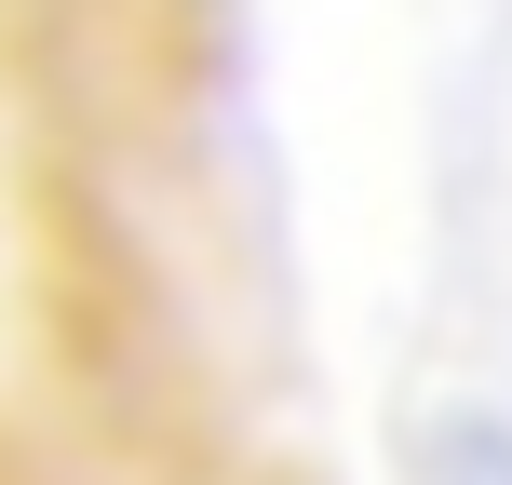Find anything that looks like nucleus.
<instances>
[{"mask_svg":"<svg viewBox=\"0 0 512 485\" xmlns=\"http://www.w3.org/2000/svg\"><path fill=\"white\" fill-rule=\"evenodd\" d=\"M0 230H14V324L41 364L54 432L81 445L95 485H230V405L189 337V297L162 270L135 189L27 162L0 176Z\"/></svg>","mask_w":512,"mask_h":485,"instance_id":"obj_1","label":"nucleus"},{"mask_svg":"<svg viewBox=\"0 0 512 485\" xmlns=\"http://www.w3.org/2000/svg\"><path fill=\"white\" fill-rule=\"evenodd\" d=\"M230 95V0H0V122L27 162L135 189Z\"/></svg>","mask_w":512,"mask_h":485,"instance_id":"obj_2","label":"nucleus"},{"mask_svg":"<svg viewBox=\"0 0 512 485\" xmlns=\"http://www.w3.org/2000/svg\"><path fill=\"white\" fill-rule=\"evenodd\" d=\"M418 485H512V418L499 405H445L418 432Z\"/></svg>","mask_w":512,"mask_h":485,"instance_id":"obj_3","label":"nucleus"},{"mask_svg":"<svg viewBox=\"0 0 512 485\" xmlns=\"http://www.w3.org/2000/svg\"><path fill=\"white\" fill-rule=\"evenodd\" d=\"M0 485H95V472H81L68 445H54V432H27V418L0 405Z\"/></svg>","mask_w":512,"mask_h":485,"instance_id":"obj_4","label":"nucleus"}]
</instances>
